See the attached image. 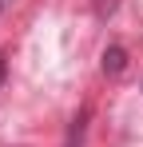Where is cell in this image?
<instances>
[{
    "label": "cell",
    "mask_w": 143,
    "mask_h": 147,
    "mask_svg": "<svg viewBox=\"0 0 143 147\" xmlns=\"http://www.w3.org/2000/svg\"><path fill=\"white\" fill-rule=\"evenodd\" d=\"M103 76H119L123 68H127V52L119 48V44H111V48H103Z\"/></svg>",
    "instance_id": "obj_1"
},
{
    "label": "cell",
    "mask_w": 143,
    "mask_h": 147,
    "mask_svg": "<svg viewBox=\"0 0 143 147\" xmlns=\"http://www.w3.org/2000/svg\"><path fill=\"white\" fill-rule=\"evenodd\" d=\"M84 123H88V111H80L72 119V135H68V147H80V135H84Z\"/></svg>",
    "instance_id": "obj_2"
},
{
    "label": "cell",
    "mask_w": 143,
    "mask_h": 147,
    "mask_svg": "<svg viewBox=\"0 0 143 147\" xmlns=\"http://www.w3.org/2000/svg\"><path fill=\"white\" fill-rule=\"evenodd\" d=\"M4 72H8V56L0 52V84H4Z\"/></svg>",
    "instance_id": "obj_3"
},
{
    "label": "cell",
    "mask_w": 143,
    "mask_h": 147,
    "mask_svg": "<svg viewBox=\"0 0 143 147\" xmlns=\"http://www.w3.org/2000/svg\"><path fill=\"white\" fill-rule=\"evenodd\" d=\"M8 8H12V0H0V16H4V12H8Z\"/></svg>",
    "instance_id": "obj_4"
}]
</instances>
